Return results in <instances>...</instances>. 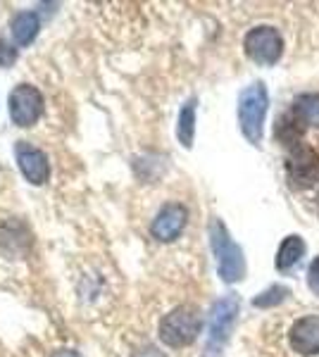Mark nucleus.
Wrapping results in <instances>:
<instances>
[{
  "label": "nucleus",
  "mask_w": 319,
  "mask_h": 357,
  "mask_svg": "<svg viewBox=\"0 0 319 357\" xmlns=\"http://www.w3.org/2000/svg\"><path fill=\"white\" fill-rule=\"evenodd\" d=\"M303 255H305V241L300 236H288V238H283L279 252H276V269L288 272V269L300 262Z\"/></svg>",
  "instance_id": "obj_11"
},
{
  "label": "nucleus",
  "mask_w": 319,
  "mask_h": 357,
  "mask_svg": "<svg viewBox=\"0 0 319 357\" xmlns=\"http://www.w3.org/2000/svg\"><path fill=\"white\" fill-rule=\"evenodd\" d=\"M210 241H212L214 255H217V269H219L222 281L234 284V281L243 279V274H246L243 250L234 243V238H231L226 227L219 220L210 222Z\"/></svg>",
  "instance_id": "obj_1"
},
{
  "label": "nucleus",
  "mask_w": 319,
  "mask_h": 357,
  "mask_svg": "<svg viewBox=\"0 0 319 357\" xmlns=\"http://www.w3.org/2000/svg\"><path fill=\"white\" fill-rule=\"evenodd\" d=\"M200 326L202 319L198 310L184 305V307H177L170 314H165V319L160 321V338L170 348H184L198 338Z\"/></svg>",
  "instance_id": "obj_3"
},
{
  "label": "nucleus",
  "mask_w": 319,
  "mask_h": 357,
  "mask_svg": "<svg viewBox=\"0 0 319 357\" xmlns=\"http://www.w3.org/2000/svg\"><path fill=\"white\" fill-rule=\"evenodd\" d=\"M193 134H195V98L186 100V105L179 112V126H177V136L181 141L184 148L193 146Z\"/></svg>",
  "instance_id": "obj_14"
},
{
  "label": "nucleus",
  "mask_w": 319,
  "mask_h": 357,
  "mask_svg": "<svg viewBox=\"0 0 319 357\" xmlns=\"http://www.w3.org/2000/svg\"><path fill=\"white\" fill-rule=\"evenodd\" d=\"M288 343L298 355H319V314H310L295 321L288 333Z\"/></svg>",
  "instance_id": "obj_10"
},
{
  "label": "nucleus",
  "mask_w": 319,
  "mask_h": 357,
  "mask_svg": "<svg viewBox=\"0 0 319 357\" xmlns=\"http://www.w3.org/2000/svg\"><path fill=\"white\" fill-rule=\"evenodd\" d=\"M246 55L251 57L258 65H276L281 57L283 43L281 36L274 26H255L246 33V41H243Z\"/></svg>",
  "instance_id": "obj_5"
},
{
  "label": "nucleus",
  "mask_w": 319,
  "mask_h": 357,
  "mask_svg": "<svg viewBox=\"0 0 319 357\" xmlns=\"http://www.w3.org/2000/svg\"><path fill=\"white\" fill-rule=\"evenodd\" d=\"M288 293H291V291H288L286 286H269L265 293H260V296L255 298L253 305H255V307H274V305L286 301Z\"/></svg>",
  "instance_id": "obj_15"
},
{
  "label": "nucleus",
  "mask_w": 319,
  "mask_h": 357,
  "mask_svg": "<svg viewBox=\"0 0 319 357\" xmlns=\"http://www.w3.org/2000/svg\"><path fill=\"white\" fill-rule=\"evenodd\" d=\"M53 357H79V355L72 353V350H60V353H55Z\"/></svg>",
  "instance_id": "obj_18"
},
{
  "label": "nucleus",
  "mask_w": 319,
  "mask_h": 357,
  "mask_svg": "<svg viewBox=\"0 0 319 357\" xmlns=\"http://www.w3.org/2000/svg\"><path fill=\"white\" fill-rule=\"evenodd\" d=\"M288 178L295 186H310L319 176V153L310 146H295L291 155H288Z\"/></svg>",
  "instance_id": "obj_7"
},
{
  "label": "nucleus",
  "mask_w": 319,
  "mask_h": 357,
  "mask_svg": "<svg viewBox=\"0 0 319 357\" xmlns=\"http://www.w3.org/2000/svg\"><path fill=\"white\" fill-rule=\"evenodd\" d=\"M15 57H17V53L13 48H8V45H5L3 41H0V65H13L15 62Z\"/></svg>",
  "instance_id": "obj_17"
},
{
  "label": "nucleus",
  "mask_w": 319,
  "mask_h": 357,
  "mask_svg": "<svg viewBox=\"0 0 319 357\" xmlns=\"http://www.w3.org/2000/svg\"><path fill=\"white\" fill-rule=\"evenodd\" d=\"M236 317H239V298L224 296L214 303L210 317V336H207V357H219L234 331Z\"/></svg>",
  "instance_id": "obj_4"
},
{
  "label": "nucleus",
  "mask_w": 319,
  "mask_h": 357,
  "mask_svg": "<svg viewBox=\"0 0 319 357\" xmlns=\"http://www.w3.org/2000/svg\"><path fill=\"white\" fill-rule=\"evenodd\" d=\"M43 112V96L34 86H17L10 96V117L17 126H31Z\"/></svg>",
  "instance_id": "obj_6"
},
{
  "label": "nucleus",
  "mask_w": 319,
  "mask_h": 357,
  "mask_svg": "<svg viewBox=\"0 0 319 357\" xmlns=\"http://www.w3.org/2000/svg\"><path fill=\"white\" fill-rule=\"evenodd\" d=\"M267 105H269V96H267L265 84H253L239 98V124L241 131L253 146H260L262 141V124Z\"/></svg>",
  "instance_id": "obj_2"
},
{
  "label": "nucleus",
  "mask_w": 319,
  "mask_h": 357,
  "mask_svg": "<svg viewBox=\"0 0 319 357\" xmlns=\"http://www.w3.org/2000/svg\"><path fill=\"white\" fill-rule=\"evenodd\" d=\"M293 117L300 124L319 129V93H305L293 102Z\"/></svg>",
  "instance_id": "obj_13"
},
{
  "label": "nucleus",
  "mask_w": 319,
  "mask_h": 357,
  "mask_svg": "<svg viewBox=\"0 0 319 357\" xmlns=\"http://www.w3.org/2000/svg\"><path fill=\"white\" fill-rule=\"evenodd\" d=\"M186 220H188L186 207L179 205V203H170L158 212V217L153 220V227H150V234H153L158 241L170 243V241H174L179 234L184 231Z\"/></svg>",
  "instance_id": "obj_9"
},
{
  "label": "nucleus",
  "mask_w": 319,
  "mask_h": 357,
  "mask_svg": "<svg viewBox=\"0 0 319 357\" xmlns=\"http://www.w3.org/2000/svg\"><path fill=\"white\" fill-rule=\"evenodd\" d=\"M38 29H40V22L36 13H20L13 20V36L20 45L31 43L34 38H36Z\"/></svg>",
  "instance_id": "obj_12"
},
{
  "label": "nucleus",
  "mask_w": 319,
  "mask_h": 357,
  "mask_svg": "<svg viewBox=\"0 0 319 357\" xmlns=\"http://www.w3.org/2000/svg\"><path fill=\"white\" fill-rule=\"evenodd\" d=\"M15 155H17L20 172L24 174L27 181H31L34 186L45 183V178L50 174V167H48V158H45L43 151H38V148L31 146V143L20 141L15 146Z\"/></svg>",
  "instance_id": "obj_8"
},
{
  "label": "nucleus",
  "mask_w": 319,
  "mask_h": 357,
  "mask_svg": "<svg viewBox=\"0 0 319 357\" xmlns=\"http://www.w3.org/2000/svg\"><path fill=\"white\" fill-rule=\"evenodd\" d=\"M307 286H310L312 293L319 296V257L310 264V269H307Z\"/></svg>",
  "instance_id": "obj_16"
}]
</instances>
